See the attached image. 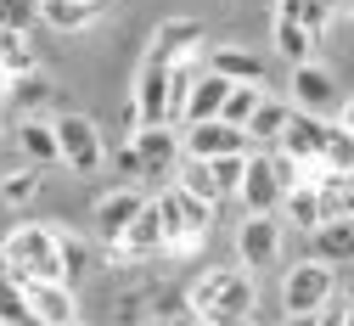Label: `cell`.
<instances>
[{
    "label": "cell",
    "mask_w": 354,
    "mask_h": 326,
    "mask_svg": "<svg viewBox=\"0 0 354 326\" xmlns=\"http://www.w3.org/2000/svg\"><path fill=\"white\" fill-rule=\"evenodd\" d=\"M152 208H158V225H163V253H192L208 225H214V208L186 197L180 185H163V192H152Z\"/></svg>",
    "instance_id": "6da1fadb"
},
{
    "label": "cell",
    "mask_w": 354,
    "mask_h": 326,
    "mask_svg": "<svg viewBox=\"0 0 354 326\" xmlns=\"http://www.w3.org/2000/svg\"><path fill=\"white\" fill-rule=\"evenodd\" d=\"M6 275H34V282H62L57 270V225H17L6 242H0Z\"/></svg>",
    "instance_id": "7a4b0ae2"
},
{
    "label": "cell",
    "mask_w": 354,
    "mask_h": 326,
    "mask_svg": "<svg viewBox=\"0 0 354 326\" xmlns=\"http://www.w3.org/2000/svg\"><path fill=\"white\" fill-rule=\"evenodd\" d=\"M51 135H57V163H68L73 174H102L107 152H102V129H96V118L62 113V118H51Z\"/></svg>",
    "instance_id": "3957f363"
},
{
    "label": "cell",
    "mask_w": 354,
    "mask_h": 326,
    "mask_svg": "<svg viewBox=\"0 0 354 326\" xmlns=\"http://www.w3.org/2000/svg\"><path fill=\"white\" fill-rule=\"evenodd\" d=\"M337 293V270L315 264V259H298L287 270V282H281V309L287 315H321Z\"/></svg>",
    "instance_id": "277c9868"
},
{
    "label": "cell",
    "mask_w": 354,
    "mask_h": 326,
    "mask_svg": "<svg viewBox=\"0 0 354 326\" xmlns=\"http://www.w3.org/2000/svg\"><path fill=\"white\" fill-rule=\"evenodd\" d=\"M6 282H12V293H17V304L28 309L34 326H73V320H79L73 287H62V282H34V275H6Z\"/></svg>",
    "instance_id": "5b68a950"
},
{
    "label": "cell",
    "mask_w": 354,
    "mask_h": 326,
    "mask_svg": "<svg viewBox=\"0 0 354 326\" xmlns=\"http://www.w3.org/2000/svg\"><path fill=\"white\" fill-rule=\"evenodd\" d=\"M129 147L141 158V180H152V192H163L174 180V163H180V129L174 124H141L129 135Z\"/></svg>",
    "instance_id": "8992f818"
},
{
    "label": "cell",
    "mask_w": 354,
    "mask_h": 326,
    "mask_svg": "<svg viewBox=\"0 0 354 326\" xmlns=\"http://www.w3.org/2000/svg\"><path fill=\"white\" fill-rule=\"evenodd\" d=\"M292 113H309V118H326L332 124V113L343 107V90H337V79H332V68H321L315 57H309V62H298L292 68Z\"/></svg>",
    "instance_id": "52a82bcc"
},
{
    "label": "cell",
    "mask_w": 354,
    "mask_h": 326,
    "mask_svg": "<svg viewBox=\"0 0 354 326\" xmlns=\"http://www.w3.org/2000/svg\"><path fill=\"white\" fill-rule=\"evenodd\" d=\"M253 152L248 135L219 124V118H203V124H180V158H197V163H214V158H242Z\"/></svg>",
    "instance_id": "ba28073f"
},
{
    "label": "cell",
    "mask_w": 354,
    "mask_h": 326,
    "mask_svg": "<svg viewBox=\"0 0 354 326\" xmlns=\"http://www.w3.org/2000/svg\"><path fill=\"white\" fill-rule=\"evenodd\" d=\"M236 203H242V214H276V203H281V180H276V169H270V152H248L242 158V180H236V192H231Z\"/></svg>",
    "instance_id": "9c48e42d"
},
{
    "label": "cell",
    "mask_w": 354,
    "mask_h": 326,
    "mask_svg": "<svg viewBox=\"0 0 354 326\" xmlns=\"http://www.w3.org/2000/svg\"><path fill=\"white\" fill-rule=\"evenodd\" d=\"M203 73L225 79V84H253V90H270V62L248 45H208L203 57Z\"/></svg>",
    "instance_id": "30bf717a"
},
{
    "label": "cell",
    "mask_w": 354,
    "mask_h": 326,
    "mask_svg": "<svg viewBox=\"0 0 354 326\" xmlns=\"http://www.w3.org/2000/svg\"><path fill=\"white\" fill-rule=\"evenodd\" d=\"M236 253H242V270H270L281 259V219L276 214H248L236 225Z\"/></svg>",
    "instance_id": "8fae6325"
},
{
    "label": "cell",
    "mask_w": 354,
    "mask_h": 326,
    "mask_svg": "<svg viewBox=\"0 0 354 326\" xmlns=\"http://www.w3.org/2000/svg\"><path fill=\"white\" fill-rule=\"evenodd\" d=\"M321 147H326V118L287 113V124H281V141H276L270 152H281V158H292L298 169H315V174H321Z\"/></svg>",
    "instance_id": "7c38bea8"
},
{
    "label": "cell",
    "mask_w": 354,
    "mask_h": 326,
    "mask_svg": "<svg viewBox=\"0 0 354 326\" xmlns=\"http://www.w3.org/2000/svg\"><path fill=\"white\" fill-rule=\"evenodd\" d=\"M253 309H259V287H253V275H248V270H231L225 293H219L197 320H203V326H248Z\"/></svg>",
    "instance_id": "4fadbf2b"
},
{
    "label": "cell",
    "mask_w": 354,
    "mask_h": 326,
    "mask_svg": "<svg viewBox=\"0 0 354 326\" xmlns=\"http://www.w3.org/2000/svg\"><path fill=\"white\" fill-rule=\"evenodd\" d=\"M136 113H141V124H169V62H158V57H147L141 62V79H136Z\"/></svg>",
    "instance_id": "5bb4252c"
},
{
    "label": "cell",
    "mask_w": 354,
    "mask_h": 326,
    "mask_svg": "<svg viewBox=\"0 0 354 326\" xmlns=\"http://www.w3.org/2000/svg\"><path fill=\"white\" fill-rule=\"evenodd\" d=\"M141 208H147V185H118V192H107V197L96 203V230H102L107 242H118L124 225L136 219Z\"/></svg>",
    "instance_id": "9a60e30c"
},
{
    "label": "cell",
    "mask_w": 354,
    "mask_h": 326,
    "mask_svg": "<svg viewBox=\"0 0 354 326\" xmlns=\"http://www.w3.org/2000/svg\"><path fill=\"white\" fill-rule=\"evenodd\" d=\"M34 12L57 34H79V28H96L107 17V0H34Z\"/></svg>",
    "instance_id": "2e32d148"
},
{
    "label": "cell",
    "mask_w": 354,
    "mask_h": 326,
    "mask_svg": "<svg viewBox=\"0 0 354 326\" xmlns=\"http://www.w3.org/2000/svg\"><path fill=\"white\" fill-rule=\"evenodd\" d=\"M192 51H203V23H197V17H169V23H158L147 57L174 62V57H192Z\"/></svg>",
    "instance_id": "e0dca14e"
},
{
    "label": "cell",
    "mask_w": 354,
    "mask_h": 326,
    "mask_svg": "<svg viewBox=\"0 0 354 326\" xmlns=\"http://www.w3.org/2000/svg\"><path fill=\"white\" fill-rule=\"evenodd\" d=\"M309 242H315V264H326V270H343L348 264V253H354V230H348V219H326V225H315L309 230Z\"/></svg>",
    "instance_id": "ac0fdd59"
},
{
    "label": "cell",
    "mask_w": 354,
    "mask_h": 326,
    "mask_svg": "<svg viewBox=\"0 0 354 326\" xmlns=\"http://www.w3.org/2000/svg\"><path fill=\"white\" fill-rule=\"evenodd\" d=\"M287 102H276V96H259V107H253V118H248V147H259V152H270L276 141H281V124H287Z\"/></svg>",
    "instance_id": "d6986e66"
},
{
    "label": "cell",
    "mask_w": 354,
    "mask_h": 326,
    "mask_svg": "<svg viewBox=\"0 0 354 326\" xmlns=\"http://www.w3.org/2000/svg\"><path fill=\"white\" fill-rule=\"evenodd\" d=\"M6 102L23 113V118H39V113H46L51 107V79L46 73H17V79H6Z\"/></svg>",
    "instance_id": "ffe728a7"
},
{
    "label": "cell",
    "mask_w": 354,
    "mask_h": 326,
    "mask_svg": "<svg viewBox=\"0 0 354 326\" xmlns=\"http://www.w3.org/2000/svg\"><path fill=\"white\" fill-rule=\"evenodd\" d=\"M225 79H214V73H197L192 79V96H186V113H180V124H203V118H219V102H225ZM174 124V129H180Z\"/></svg>",
    "instance_id": "44dd1931"
},
{
    "label": "cell",
    "mask_w": 354,
    "mask_h": 326,
    "mask_svg": "<svg viewBox=\"0 0 354 326\" xmlns=\"http://www.w3.org/2000/svg\"><path fill=\"white\" fill-rule=\"evenodd\" d=\"M276 214H287L281 225H292V230H315V225H321V208H315V185H309V180L287 185V192H281V203H276Z\"/></svg>",
    "instance_id": "7402d4cb"
},
{
    "label": "cell",
    "mask_w": 354,
    "mask_h": 326,
    "mask_svg": "<svg viewBox=\"0 0 354 326\" xmlns=\"http://www.w3.org/2000/svg\"><path fill=\"white\" fill-rule=\"evenodd\" d=\"M17 152L28 163H57V135H51V118H23L17 129Z\"/></svg>",
    "instance_id": "603a6c76"
},
{
    "label": "cell",
    "mask_w": 354,
    "mask_h": 326,
    "mask_svg": "<svg viewBox=\"0 0 354 326\" xmlns=\"http://www.w3.org/2000/svg\"><path fill=\"white\" fill-rule=\"evenodd\" d=\"M57 270H62V287L84 282L91 275V242L73 237V230H57Z\"/></svg>",
    "instance_id": "cb8c5ba5"
},
{
    "label": "cell",
    "mask_w": 354,
    "mask_h": 326,
    "mask_svg": "<svg viewBox=\"0 0 354 326\" xmlns=\"http://www.w3.org/2000/svg\"><path fill=\"white\" fill-rule=\"evenodd\" d=\"M0 68H6V79H17V73H34V68H39L34 45H28V28H0Z\"/></svg>",
    "instance_id": "d4e9b609"
},
{
    "label": "cell",
    "mask_w": 354,
    "mask_h": 326,
    "mask_svg": "<svg viewBox=\"0 0 354 326\" xmlns=\"http://www.w3.org/2000/svg\"><path fill=\"white\" fill-rule=\"evenodd\" d=\"M276 17H281V23H298V28H309L315 39L332 28V12L321 6V0H276Z\"/></svg>",
    "instance_id": "484cf974"
},
{
    "label": "cell",
    "mask_w": 354,
    "mask_h": 326,
    "mask_svg": "<svg viewBox=\"0 0 354 326\" xmlns=\"http://www.w3.org/2000/svg\"><path fill=\"white\" fill-rule=\"evenodd\" d=\"M259 96H264V90H253V84H231V90H225V102H219V124L248 129V118H253Z\"/></svg>",
    "instance_id": "4316f807"
},
{
    "label": "cell",
    "mask_w": 354,
    "mask_h": 326,
    "mask_svg": "<svg viewBox=\"0 0 354 326\" xmlns=\"http://www.w3.org/2000/svg\"><path fill=\"white\" fill-rule=\"evenodd\" d=\"M276 51L298 68V62H309V51H315V34L298 28V23H281V17H276Z\"/></svg>",
    "instance_id": "83f0119b"
},
{
    "label": "cell",
    "mask_w": 354,
    "mask_h": 326,
    "mask_svg": "<svg viewBox=\"0 0 354 326\" xmlns=\"http://www.w3.org/2000/svg\"><path fill=\"white\" fill-rule=\"evenodd\" d=\"M34 192H39V169H12V174H0V203H6V208L34 203Z\"/></svg>",
    "instance_id": "f1b7e54d"
},
{
    "label": "cell",
    "mask_w": 354,
    "mask_h": 326,
    "mask_svg": "<svg viewBox=\"0 0 354 326\" xmlns=\"http://www.w3.org/2000/svg\"><path fill=\"white\" fill-rule=\"evenodd\" d=\"M225 282H231V270H203L197 282H192V293H186V304H192V315H203L219 293H225Z\"/></svg>",
    "instance_id": "f546056e"
},
{
    "label": "cell",
    "mask_w": 354,
    "mask_h": 326,
    "mask_svg": "<svg viewBox=\"0 0 354 326\" xmlns=\"http://www.w3.org/2000/svg\"><path fill=\"white\" fill-rule=\"evenodd\" d=\"M242 158H248V152H242ZM242 158H214V163H208V180L219 185V197H231V192H236V180H242Z\"/></svg>",
    "instance_id": "4dcf8cb0"
},
{
    "label": "cell",
    "mask_w": 354,
    "mask_h": 326,
    "mask_svg": "<svg viewBox=\"0 0 354 326\" xmlns=\"http://www.w3.org/2000/svg\"><path fill=\"white\" fill-rule=\"evenodd\" d=\"M0 326H34V320H28V309L17 304V293H12L6 275H0Z\"/></svg>",
    "instance_id": "1f68e13d"
},
{
    "label": "cell",
    "mask_w": 354,
    "mask_h": 326,
    "mask_svg": "<svg viewBox=\"0 0 354 326\" xmlns=\"http://www.w3.org/2000/svg\"><path fill=\"white\" fill-rule=\"evenodd\" d=\"M309 326H348V304H326V309L309 320Z\"/></svg>",
    "instance_id": "d6a6232c"
},
{
    "label": "cell",
    "mask_w": 354,
    "mask_h": 326,
    "mask_svg": "<svg viewBox=\"0 0 354 326\" xmlns=\"http://www.w3.org/2000/svg\"><path fill=\"white\" fill-rule=\"evenodd\" d=\"M118 174H129V180H141V158H136V147H118Z\"/></svg>",
    "instance_id": "836d02e7"
},
{
    "label": "cell",
    "mask_w": 354,
    "mask_h": 326,
    "mask_svg": "<svg viewBox=\"0 0 354 326\" xmlns=\"http://www.w3.org/2000/svg\"><path fill=\"white\" fill-rule=\"evenodd\" d=\"M309 320H315V315H287V326H309Z\"/></svg>",
    "instance_id": "e575fe53"
},
{
    "label": "cell",
    "mask_w": 354,
    "mask_h": 326,
    "mask_svg": "<svg viewBox=\"0 0 354 326\" xmlns=\"http://www.w3.org/2000/svg\"><path fill=\"white\" fill-rule=\"evenodd\" d=\"M0 141H6V124H0Z\"/></svg>",
    "instance_id": "d590c367"
},
{
    "label": "cell",
    "mask_w": 354,
    "mask_h": 326,
    "mask_svg": "<svg viewBox=\"0 0 354 326\" xmlns=\"http://www.w3.org/2000/svg\"><path fill=\"white\" fill-rule=\"evenodd\" d=\"M0 107H6V96H0Z\"/></svg>",
    "instance_id": "8d00e7d4"
},
{
    "label": "cell",
    "mask_w": 354,
    "mask_h": 326,
    "mask_svg": "<svg viewBox=\"0 0 354 326\" xmlns=\"http://www.w3.org/2000/svg\"><path fill=\"white\" fill-rule=\"evenodd\" d=\"M73 326H79V320H73Z\"/></svg>",
    "instance_id": "74e56055"
}]
</instances>
